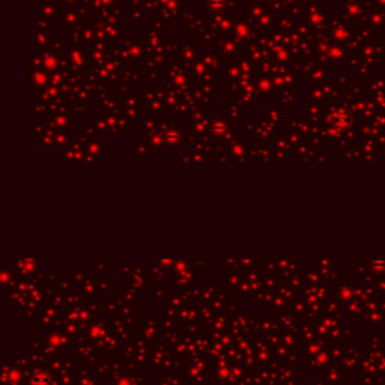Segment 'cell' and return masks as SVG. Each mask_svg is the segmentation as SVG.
<instances>
[]
</instances>
